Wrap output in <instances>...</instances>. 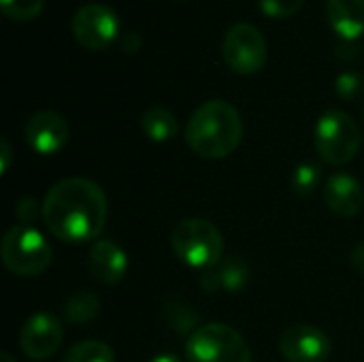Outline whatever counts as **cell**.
<instances>
[{
	"instance_id": "cell-14",
	"label": "cell",
	"mask_w": 364,
	"mask_h": 362,
	"mask_svg": "<svg viewBox=\"0 0 364 362\" xmlns=\"http://www.w3.org/2000/svg\"><path fill=\"white\" fill-rule=\"evenodd\" d=\"M326 17L343 41H356L364 34V0H326Z\"/></svg>"
},
{
	"instance_id": "cell-9",
	"label": "cell",
	"mask_w": 364,
	"mask_h": 362,
	"mask_svg": "<svg viewBox=\"0 0 364 362\" xmlns=\"http://www.w3.org/2000/svg\"><path fill=\"white\" fill-rule=\"evenodd\" d=\"M64 339V326L60 318L49 312H38L26 320L19 333V348L30 361L43 362L53 356Z\"/></svg>"
},
{
	"instance_id": "cell-6",
	"label": "cell",
	"mask_w": 364,
	"mask_h": 362,
	"mask_svg": "<svg viewBox=\"0 0 364 362\" xmlns=\"http://www.w3.org/2000/svg\"><path fill=\"white\" fill-rule=\"evenodd\" d=\"M363 134L352 115L331 109L316 124V151L333 166L348 164L360 151Z\"/></svg>"
},
{
	"instance_id": "cell-13",
	"label": "cell",
	"mask_w": 364,
	"mask_h": 362,
	"mask_svg": "<svg viewBox=\"0 0 364 362\" xmlns=\"http://www.w3.org/2000/svg\"><path fill=\"white\" fill-rule=\"evenodd\" d=\"M87 269L96 282L113 286L124 280V275L128 271V256L115 241L100 239L90 250Z\"/></svg>"
},
{
	"instance_id": "cell-18",
	"label": "cell",
	"mask_w": 364,
	"mask_h": 362,
	"mask_svg": "<svg viewBox=\"0 0 364 362\" xmlns=\"http://www.w3.org/2000/svg\"><path fill=\"white\" fill-rule=\"evenodd\" d=\"M62 362H115V354L105 341L87 339L68 348Z\"/></svg>"
},
{
	"instance_id": "cell-16",
	"label": "cell",
	"mask_w": 364,
	"mask_h": 362,
	"mask_svg": "<svg viewBox=\"0 0 364 362\" xmlns=\"http://www.w3.org/2000/svg\"><path fill=\"white\" fill-rule=\"evenodd\" d=\"M141 126H143L145 137L154 143H166L175 139L179 130L177 117L173 115V111L164 107H149L141 117Z\"/></svg>"
},
{
	"instance_id": "cell-24",
	"label": "cell",
	"mask_w": 364,
	"mask_h": 362,
	"mask_svg": "<svg viewBox=\"0 0 364 362\" xmlns=\"http://www.w3.org/2000/svg\"><path fill=\"white\" fill-rule=\"evenodd\" d=\"M352 267L364 275V241L363 243H358L354 250H352Z\"/></svg>"
},
{
	"instance_id": "cell-7",
	"label": "cell",
	"mask_w": 364,
	"mask_h": 362,
	"mask_svg": "<svg viewBox=\"0 0 364 362\" xmlns=\"http://www.w3.org/2000/svg\"><path fill=\"white\" fill-rule=\"evenodd\" d=\"M222 58L237 75H256L269 58V45L262 32L245 21L230 26L222 41Z\"/></svg>"
},
{
	"instance_id": "cell-11",
	"label": "cell",
	"mask_w": 364,
	"mask_h": 362,
	"mask_svg": "<svg viewBox=\"0 0 364 362\" xmlns=\"http://www.w3.org/2000/svg\"><path fill=\"white\" fill-rule=\"evenodd\" d=\"M70 137L68 122L58 111H36L26 124V141L41 156L58 154Z\"/></svg>"
},
{
	"instance_id": "cell-20",
	"label": "cell",
	"mask_w": 364,
	"mask_h": 362,
	"mask_svg": "<svg viewBox=\"0 0 364 362\" xmlns=\"http://www.w3.org/2000/svg\"><path fill=\"white\" fill-rule=\"evenodd\" d=\"M2 13L13 21H30L45 9V0H0Z\"/></svg>"
},
{
	"instance_id": "cell-26",
	"label": "cell",
	"mask_w": 364,
	"mask_h": 362,
	"mask_svg": "<svg viewBox=\"0 0 364 362\" xmlns=\"http://www.w3.org/2000/svg\"><path fill=\"white\" fill-rule=\"evenodd\" d=\"M0 149H2V173H6V169L11 164V147H9V141L6 139L0 141Z\"/></svg>"
},
{
	"instance_id": "cell-5",
	"label": "cell",
	"mask_w": 364,
	"mask_h": 362,
	"mask_svg": "<svg viewBox=\"0 0 364 362\" xmlns=\"http://www.w3.org/2000/svg\"><path fill=\"white\" fill-rule=\"evenodd\" d=\"M186 356L188 362H252V350L232 326L209 322L188 337Z\"/></svg>"
},
{
	"instance_id": "cell-2",
	"label": "cell",
	"mask_w": 364,
	"mask_h": 362,
	"mask_svg": "<svg viewBox=\"0 0 364 362\" xmlns=\"http://www.w3.org/2000/svg\"><path fill=\"white\" fill-rule=\"evenodd\" d=\"M241 113L226 100H209L200 105L186 126V141L190 149L207 160L228 158L241 145Z\"/></svg>"
},
{
	"instance_id": "cell-25",
	"label": "cell",
	"mask_w": 364,
	"mask_h": 362,
	"mask_svg": "<svg viewBox=\"0 0 364 362\" xmlns=\"http://www.w3.org/2000/svg\"><path fill=\"white\" fill-rule=\"evenodd\" d=\"M122 45H124L126 51H136L141 47V36H136L134 32H130V34H126L122 38Z\"/></svg>"
},
{
	"instance_id": "cell-22",
	"label": "cell",
	"mask_w": 364,
	"mask_h": 362,
	"mask_svg": "<svg viewBox=\"0 0 364 362\" xmlns=\"http://www.w3.org/2000/svg\"><path fill=\"white\" fill-rule=\"evenodd\" d=\"M305 0H260V11L267 17H275V19H286L296 15L303 9Z\"/></svg>"
},
{
	"instance_id": "cell-10",
	"label": "cell",
	"mask_w": 364,
	"mask_h": 362,
	"mask_svg": "<svg viewBox=\"0 0 364 362\" xmlns=\"http://www.w3.org/2000/svg\"><path fill=\"white\" fill-rule=\"evenodd\" d=\"M279 352L288 362H326L331 339L314 324H296L279 337Z\"/></svg>"
},
{
	"instance_id": "cell-3",
	"label": "cell",
	"mask_w": 364,
	"mask_h": 362,
	"mask_svg": "<svg viewBox=\"0 0 364 362\" xmlns=\"http://www.w3.org/2000/svg\"><path fill=\"white\" fill-rule=\"evenodd\" d=\"M171 247L181 265L207 271L222 260L224 237L215 224L203 218L181 220L171 233Z\"/></svg>"
},
{
	"instance_id": "cell-19",
	"label": "cell",
	"mask_w": 364,
	"mask_h": 362,
	"mask_svg": "<svg viewBox=\"0 0 364 362\" xmlns=\"http://www.w3.org/2000/svg\"><path fill=\"white\" fill-rule=\"evenodd\" d=\"M320 181H322L320 166L314 162H303L296 166V171L292 175V190L299 196H309L314 190H318Z\"/></svg>"
},
{
	"instance_id": "cell-8",
	"label": "cell",
	"mask_w": 364,
	"mask_h": 362,
	"mask_svg": "<svg viewBox=\"0 0 364 362\" xmlns=\"http://www.w3.org/2000/svg\"><path fill=\"white\" fill-rule=\"evenodd\" d=\"M73 34L77 43L90 51H102L117 41L119 19L107 4H83L73 15Z\"/></svg>"
},
{
	"instance_id": "cell-27",
	"label": "cell",
	"mask_w": 364,
	"mask_h": 362,
	"mask_svg": "<svg viewBox=\"0 0 364 362\" xmlns=\"http://www.w3.org/2000/svg\"><path fill=\"white\" fill-rule=\"evenodd\" d=\"M149 362H183V361H179V358H177V356H173V354H160V356L151 358Z\"/></svg>"
},
{
	"instance_id": "cell-12",
	"label": "cell",
	"mask_w": 364,
	"mask_h": 362,
	"mask_svg": "<svg viewBox=\"0 0 364 362\" xmlns=\"http://www.w3.org/2000/svg\"><path fill=\"white\" fill-rule=\"evenodd\" d=\"M324 203L339 218H354L363 211L364 190L350 173H333L324 181Z\"/></svg>"
},
{
	"instance_id": "cell-1",
	"label": "cell",
	"mask_w": 364,
	"mask_h": 362,
	"mask_svg": "<svg viewBox=\"0 0 364 362\" xmlns=\"http://www.w3.org/2000/svg\"><path fill=\"white\" fill-rule=\"evenodd\" d=\"M107 194L85 177H68L51 186L41 213L47 230L64 243H87L98 239L107 224Z\"/></svg>"
},
{
	"instance_id": "cell-15",
	"label": "cell",
	"mask_w": 364,
	"mask_h": 362,
	"mask_svg": "<svg viewBox=\"0 0 364 362\" xmlns=\"http://www.w3.org/2000/svg\"><path fill=\"white\" fill-rule=\"evenodd\" d=\"M250 277V271L243 260L239 258H228L220 260L215 267L207 269L200 277V286L207 292H239L245 288Z\"/></svg>"
},
{
	"instance_id": "cell-4",
	"label": "cell",
	"mask_w": 364,
	"mask_h": 362,
	"mask_svg": "<svg viewBox=\"0 0 364 362\" xmlns=\"http://www.w3.org/2000/svg\"><path fill=\"white\" fill-rule=\"evenodd\" d=\"M53 250L45 235L30 224H15L2 239V262L19 277H36L51 265Z\"/></svg>"
},
{
	"instance_id": "cell-28",
	"label": "cell",
	"mask_w": 364,
	"mask_h": 362,
	"mask_svg": "<svg viewBox=\"0 0 364 362\" xmlns=\"http://www.w3.org/2000/svg\"><path fill=\"white\" fill-rule=\"evenodd\" d=\"M0 362H15V361H13V356H11V354H2V356H0Z\"/></svg>"
},
{
	"instance_id": "cell-17",
	"label": "cell",
	"mask_w": 364,
	"mask_h": 362,
	"mask_svg": "<svg viewBox=\"0 0 364 362\" xmlns=\"http://www.w3.org/2000/svg\"><path fill=\"white\" fill-rule=\"evenodd\" d=\"M100 312V299L92 292H75L64 303V320L73 326H81L92 322Z\"/></svg>"
},
{
	"instance_id": "cell-29",
	"label": "cell",
	"mask_w": 364,
	"mask_h": 362,
	"mask_svg": "<svg viewBox=\"0 0 364 362\" xmlns=\"http://www.w3.org/2000/svg\"><path fill=\"white\" fill-rule=\"evenodd\" d=\"M363 119H364V109H363Z\"/></svg>"
},
{
	"instance_id": "cell-21",
	"label": "cell",
	"mask_w": 364,
	"mask_h": 362,
	"mask_svg": "<svg viewBox=\"0 0 364 362\" xmlns=\"http://www.w3.org/2000/svg\"><path fill=\"white\" fill-rule=\"evenodd\" d=\"M335 92L343 100H356L364 94V77L356 70L341 73L335 81Z\"/></svg>"
},
{
	"instance_id": "cell-23",
	"label": "cell",
	"mask_w": 364,
	"mask_h": 362,
	"mask_svg": "<svg viewBox=\"0 0 364 362\" xmlns=\"http://www.w3.org/2000/svg\"><path fill=\"white\" fill-rule=\"evenodd\" d=\"M36 201L34 198H30V196H26V198H21L19 203H17V218H19V222L21 224H32V220L36 218Z\"/></svg>"
}]
</instances>
